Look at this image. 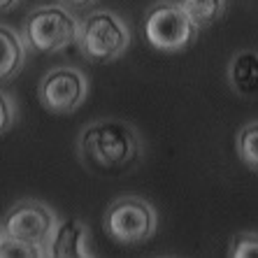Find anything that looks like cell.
I'll use <instances>...</instances> for the list:
<instances>
[{"label":"cell","instance_id":"1","mask_svg":"<svg viewBox=\"0 0 258 258\" xmlns=\"http://www.w3.org/2000/svg\"><path fill=\"white\" fill-rule=\"evenodd\" d=\"M79 149L89 165L119 172L135 165L140 156V138L135 128L123 121H98L82 131Z\"/></svg>","mask_w":258,"mask_h":258},{"label":"cell","instance_id":"13","mask_svg":"<svg viewBox=\"0 0 258 258\" xmlns=\"http://www.w3.org/2000/svg\"><path fill=\"white\" fill-rule=\"evenodd\" d=\"M0 258H44V253L37 246H30L3 233L0 235Z\"/></svg>","mask_w":258,"mask_h":258},{"label":"cell","instance_id":"18","mask_svg":"<svg viewBox=\"0 0 258 258\" xmlns=\"http://www.w3.org/2000/svg\"><path fill=\"white\" fill-rule=\"evenodd\" d=\"M0 235H3V230H0Z\"/></svg>","mask_w":258,"mask_h":258},{"label":"cell","instance_id":"11","mask_svg":"<svg viewBox=\"0 0 258 258\" xmlns=\"http://www.w3.org/2000/svg\"><path fill=\"white\" fill-rule=\"evenodd\" d=\"M179 3L198 28H207V26L216 24L228 5V0H179Z\"/></svg>","mask_w":258,"mask_h":258},{"label":"cell","instance_id":"4","mask_svg":"<svg viewBox=\"0 0 258 258\" xmlns=\"http://www.w3.org/2000/svg\"><path fill=\"white\" fill-rule=\"evenodd\" d=\"M79 21L58 5L40 7L30 12L24 24V37L28 47L40 54H54L68 49L79 40Z\"/></svg>","mask_w":258,"mask_h":258},{"label":"cell","instance_id":"16","mask_svg":"<svg viewBox=\"0 0 258 258\" xmlns=\"http://www.w3.org/2000/svg\"><path fill=\"white\" fill-rule=\"evenodd\" d=\"M60 3H66V5H72V7H89V5H93L96 0H60Z\"/></svg>","mask_w":258,"mask_h":258},{"label":"cell","instance_id":"9","mask_svg":"<svg viewBox=\"0 0 258 258\" xmlns=\"http://www.w3.org/2000/svg\"><path fill=\"white\" fill-rule=\"evenodd\" d=\"M230 89L240 98L256 100L258 98V51H237L228 66Z\"/></svg>","mask_w":258,"mask_h":258},{"label":"cell","instance_id":"10","mask_svg":"<svg viewBox=\"0 0 258 258\" xmlns=\"http://www.w3.org/2000/svg\"><path fill=\"white\" fill-rule=\"evenodd\" d=\"M26 49L14 30L0 26V82L17 77L24 68Z\"/></svg>","mask_w":258,"mask_h":258},{"label":"cell","instance_id":"15","mask_svg":"<svg viewBox=\"0 0 258 258\" xmlns=\"http://www.w3.org/2000/svg\"><path fill=\"white\" fill-rule=\"evenodd\" d=\"M14 123V105L5 91H0V135L7 133Z\"/></svg>","mask_w":258,"mask_h":258},{"label":"cell","instance_id":"14","mask_svg":"<svg viewBox=\"0 0 258 258\" xmlns=\"http://www.w3.org/2000/svg\"><path fill=\"white\" fill-rule=\"evenodd\" d=\"M230 258H258V235L253 233H240L230 240L228 246Z\"/></svg>","mask_w":258,"mask_h":258},{"label":"cell","instance_id":"3","mask_svg":"<svg viewBox=\"0 0 258 258\" xmlns=\"http://www.w3.org/2000/svg\"><path fill=\"white\" fill-rule=\"evenodd\" d=\"M77 42L86 58L96 63H109L128 51L131 30L114 12H93L84 19Z\"/></svg>","mask_w":258,"mask_h":258},{"label":"cell","instance_id":"2","mask_svg":"<svg viewBox=\"0 0 258 258\" xmlns=\"http://www.w3.org/2000/svg\"><path fill=\"white\" fill-rule=\"evenodd\" d=\"M198 26L177 0H161L144 17V37L158 51H184L196 42Z\"/></svg>","mask_w":258,"mask_h":258},{"label":"cell","instance_id":"7","mask_svg":"<svg viewBox=\"0 0 258 258\" xmlns=\"http://www.w3.org/2000/svg\"><path fill=\"white\" fill-rule=\"evenodd\" d=\"M89 93V79L77 68H56L40 82V102L54 114H72Z\"/></svg>","mask_w":258,"mask_h":258},{"label":"cell","instance_id":"6","mask_svg":"<svg viewBox=\"0 0 258 258\" xmlns=\"http://www.w3.org/2000/svg\"><path fill=\"white\" fill-rule=\"evenodd\" d=\"M56 228H58V221L49 205L40 200H21L5 216L3 233L30 246H37L44 253V258H49V246L56 235Z\"/></svg>","mask_w":258,"mask_h":258},{"label":"cell","instance_id":"8","mask_svg":"<svg viewBox=\"0 0 258 258\" xmlns=\"http://www.w3.org/2000/svg\"><path fill=\"white\" fill-rule=\"evenodd\" d=\"M89 233L79 219H68L58 223L56 235L49 246V258H89Z\"/></svg>","mask_w":258,"mask_h":258},{"label":"cell","instance_id":"17","mask_svg":"<svg viewBox=\"0 0 258 258\" xmlns=\"http://www.w3.org/2000/svg\"><path fill=\"white\" fill-rule=\"evenodd\" d=\"M17 3H19V0H0V14H5V12H10V10H14V7H17Z\"/></svg>","mask_w":258,"mask_h":258},{"label":"cell","instance_id":"12","mask_svg":"<svg viewBox=\"0 0 258 258\" xmlns=\"http://www.w3.org/2000/svg\"><path fill=\"white\" fill-rule=\"evenodd\" d=\"M237 156L249 170L258 172V121L246 123L237 133Z\"/></svg>","mask_w":258,"mask_h":258},{"label":"cell","instance_id":"5","mask_svg":"<svg viewBox=\"0 0 258 258\" xmlns=\"http://www.w3.org/2000/svg\"><path fill=\"white\" fill-rule=\"evenodd\" d=\"M105 233L116 244H144L156 233V212L142 198H119L105 212Z\"/></svg>","mask_w":258,"mask_h":258}]
</instances>
